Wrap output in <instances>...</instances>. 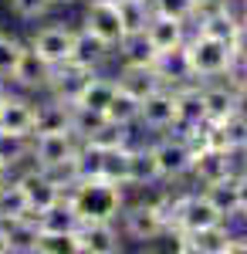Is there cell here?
I'll use <instances>...</instances> for the list:
<instances>
[{
    "instance_id": "d6a6232c",
    "label": "cell",
    "mask_w": 247,
    "mask_h": 254,
    "mask_svg": "<svg viewBox=\"0 0 247 254\" xmlns=\"http://www.w3.org/2000/svg\"><path fill=\"white\" fill-rule=\"evenodd\" d=\"M119 17L125 24V34L129 31H146V24L152 17L149 0H119Z\"/></svg>"
},
{
    "instance_id": "d590c367",
    "label": "cell",
    "mask_w": 247,
    "mask_h": 254,
    "mask_svg": "<svg viewBox=\"0 0 247 254\" xmlns=\"http://www.w3.org/2000/svg\"><path fill=\"white\" fill-rule=\"evenodd\" d=\"M7 7L17 20H44L51 10V0H7Z\"/></svg>"
},
{
    "instance_id": "7402d4cb",
    "label": "cell",
    "mask_w": 247,
    "mask_h": 254,
    "mask_svg": "<svg viewBox=\"0 0 247 254\" xmlns=\"http://www.w3.org/2000/svg\"><path fill=\"white\" fill-rule=\"evenodd\" d=\"M115 51L109 48V44H102V41L95 38V34H88L85 27H78L75 34V48H71V58L75 64H81V68H88V71H102V64L112 58Z\"/></svg>"
},
{
    "instance_id": "484cf974",
    "label": "cell",
    "mask_w": 247,
    "mask_h": 254,
    "mask_svg": "<svg viewBox=\"0 0 247 254\" xmlns=\"http://www.w3.org/2000/svg\"><path fill=\"white\" fill-rule=\"evenodd\" d=\"M200 190H203V193L213 200V207L224 214V220H234V217H241V210H237V173L220 176V180H213V183L200 187Z\"/></svg>"
},
{
    "instance_id": "cb8c5ba5",
    "label": "cell",
    "mask_w": 247,
    "mask_h": 254,
    "mask_svg": "<svg viewBox=\"0 0 247 254\" xmlns=\"http://www.w3.org/2000/svg\"><path fill=\"white\" fill-rule=\"evenodd\" d=\"M156 183H163V176H159V166H156V153H152V142H142V146H135V142H132L129 187H135V190H146V187H156Z\"/></svg>"
},
{
    "instance_id": "d4e9b609",
    "label": "cell",
    "mask_w": 247,
    "mask_h": 254,
    "mask_svg": "<svg viewBox=\"0 0 247 254\" xmlns=\"http://www.w3.org/2000/svg\"><path fill=\"white\" fill-rule=\"evenodd\" d=\"M3 234H7V254H38L41 227H38L34 217L7 220V224H3Z\"/></svg>"
},
{
    "instance_id": "4fadbf2b",
    "label": "cell",
    "mask_w": 247,
    "mask_h": 254,
    "mask_svg": "<svg viewBox=\"0 0 247 254\" xmlns=\"http://www.w3.org/2000/svg\"><path fill=\"white\" fill-rule=\"evenodd\" d=\"M34 119H38V102H31L27 92H7L0 105V132L14 136H34Z\"/></svg>"
},
{
    "instance_id": "4316f807",
    "label": "cell",
    "mask_w": 247,
    "mask_h": 254,
    "mask_svg": "<svg viewBox=\"0 0 247 254\" xmlns=\"http://www.w3.org/2000/svg\"><path fill=\"white\" fill-rule=\"evenodd\" d=\"M20 217H31V203H27V193L14 173L7 183H0V224L20 220Z\"/></svg>"
},
{
    "instance_id": "9a60e30c",
    "label": "cell",
    "mask_w": 247,
    "mask_h": 254,
    "mask_svg": "<svg viewBox=\"0 0 247 254\" xmlns=\"http://www.w3.org/2000/svg\"><path fill=\"white\" fill-rule=\"evenodd\" d=\"M207 122V109H203V88L200 81H186L176 88V132H196Z\"/></svg>"
},
{
    "instance_id": "4dcf8cb0",
    "label": "cell",
    "mask_w": 247,
    "mask_h": 254,
    "mask_svg": "<svg viewBox=\"0 0 247 254\" xmlns=\"http://www.w3.org/2000/svg\"><path fill=\"white\" fill-rule=\"evenodd\" d=\"M105 119H109L112 126L135 129V122H139V98L119 88V92H115V98L109 102V109H105Z\"/></svg>"
},
{
    "instance_id": "7a4b0ae2",
    "label": "cell",
    "mask_w": 247,
    "mask_h": 254,
    "mask_svg": "<svg viewBox=\"0 0 247 254\" xmlns=\"http://www.w3.org/2000/svg\"><path fill=\"white\" fill-rule=\"evenodd\" d=\"M78 146H81V139H78L71 129L38 132V136H31V166L48 170V173L58 176V180L64 183V190H68V187L75 183L71 163H75Z\"/></svg>"
},
{
    "instance_id": "8d00e7d4",
    "label": "cell",
    "mask_w": 247,
    "mask_h": 254,
    "mask_svg": "<svg viewBox=\"0 0 247 254\" xmlns=\"http://www.w3.org/2000/svg\"><path fill=\"white\" fill-rule=\"evenodd\" d=\"M234 71H247V17L241 20L234 38Z\"/></svg>"
},
{
    "instance_id": "74e56055",
    "label": "cell",
    "mask_w": 247,
    "mask_h": 254,
    "mask_svg": "<svg viewBox=\"0 0 247 254\" xmlns=\"http://www.w3.org/2000/svg\"><path fill=\"white\" fill-rule=\"evenodd\" d=\"M237 210H241V217L247 214V170L237 173Z\"/></svg>"
},
{
    "instance_id": "603a6c76",
    "label": "cell",
    "mask_w": 247,
    "mask_h": 254,
    "mask_svg": "<svg viewBox=\"0 0 247 254\" xmlns=\"http://www.w3.org/2000/svg\"><path fill=\"white\" fill-rule=\"evenodd\" d=\"M115 92H119V81H115V75L92 71L75 105H81V109H92V112H102V116H105V109H109V102L115 98Z\"/></svg>"
},
{
    "instance_id": "e575fe53",
    "label": "cell",
    "mask_w": 247,
    "mask_h": 254,
    "mask_svg": "<svg viewBox=\"0 0 247 254\" xmlns=\"http://www.w3.org/2000/svg\"><path fill=\"white\" fill-rule=\"evenodd\" d=\"M38 254H81L78 231L75 234H41L38 237Z\"/></svg>"
},
{
    "instance_id": "7c38bea8",
    "label": "cell",
    "mask_w": 247,
    "mask_h": 254,
    "mask_svg": "<svg viewBox=\"0 0 247 254\" xmlns=\"http://www.w3.org/2000/svg\"><path fill=\"white\" fill-rule=\"evenodd\" d=\"M122 227L119 220H81L78 244L81 254H119L122 251Z\"/></svg>"
},
{
    "instance_id": "836d02e7",
    "label": "cell",
    "mask_w": 247,
    "mask_h": 254,
    "mask_svg": "<svg viewBox=\"0 0 247 254\" xmlns=\"http://www.w3.org/2000/svg\"><path fill=\"white\" fill-rule=\"evenodd\" d=\"M149 7L159 17H176L186 24H193V17H196V0H149Z\"/></svg>"
},
{
    "instance_id": "6da1fadb",
    "label": "cell",
    "mask_w": 247,
    "mask_h": 254,
    "mask_svg": "<svg viewBox=\"0 0 247 254\" xmlns=\"http://www.w3.org/2000/svg\"><path fill=\"white\" fill-rule=\"evenodd\" d=\"M68 200L81 220H119V210L125 203V187L109 176H85L75 180L68 190Z\"/></svg>"
},
{
    "instance_id": "8fae6325",
    "label": "cell",
    "mask_w": 247,
    "mask_h": 254,
    "mask_svg": "<svg viewBox=\"0 0 247 254\" xmlns=\"http://www.w3.org/2000/svg\"><path fill=\"white\" fill-rule=\"evenodd\" d=\"M20 187H24V193H27V203H31V217H38L41 210H48L55 200L64 196V183L51 176L48 170H38V166H31L27 163V170H20L17 173Z\"/></svg>"
},
{
    "instance_id": "3957f363",
    "label": "cell",
    "mask_w": 247,
    "mask_h": 254,
    "mask_svg": "<svg viewBox=\"0 0 247 254\" xmlns=\"http://www.w3.org/2000/svg\"><path fill=\"white\" fill-rule=\"evenodd\" d=\"M119 227H122V237L125 241L149 244V241H159V237L170 234V217L163 210L159 196L156 200H135V203H122Z\"/></svg>"
},
{
    "instance_id": "ac0fdd59",
    "label": "cell",
    "mask_w": 247,
    "mask_h": 254,
    "mask_svg": "<svg viewBox=\"0 0 247 254\" xmlns=\"http://www.w3.org/2000/svg\"><path fill=\"white\" fill-rule=\"evenodd\" d=\"M152 71L159 75L163 85H170V88H180V85H186V81H196L193 78V68H190L186 44H180V48H173V51H159Z\"/></svg>"
},
{
    "instance_id": "b9f144b4",
    "label": "cell",
    "mask_w": 247,
    "mask_h": 254,
    "mask_svg": "<svg viewBox=\"0 0 247 254\" xmlns=\"http://www.w3.org/2000/svg\"><path fill=\"white\" fill-rule=\"evenodd\" d=\"M71 3H78V0H51V7H71Z\"/></svg>"
},
{
    "instance_id": "f6af8a7d",
    "label": "cell",
    "mask_w": 247,
    "mask_h": 254,
    "mask_svg": "<svg viewBox=\"0 0 247 254\" xmlns=\"http://www.w3.org/2000/svg\"><path fill=\"white\" fill-rule=\"evenodd\" d=\"M244 10H247V0H244Z\"/></svg>"
},
{
    "instance_id": "ffe728a7",
    "label": "cell",
    "mask_w": 247,
    "mask_h": 254,
    "mask_svg": "<svg viewBox=\"0 0 247 254\" xmlns=\"http://www.w3.org/2000/svg\"><path fill=\"white\" fill-rule=\"evenodd\" d=\"M34 220H38L41 234H75L78 227H81V217H78V210L71 207L68 193L61 196V200H55L48 210H41Z\"/></svg>"
},
{
    "instance_id": "44dd1931",
    "label": "cell",
    "mask_w": 247,
    "mask_h": 254,
    "mask_svg": "<svg viewBox=\"0 0 247 254\" xmlns=\"http://www.w3.org/2000/svg\"><path fill=\"white\" fill-rule=\"evenodd\" d=\"M146 34H149V41L156 44V51H173V48L186 44L190 24H186V20H176V17H159V14H152L149 24H146Z\"/></svg>"
},
{
    "instance_id": "1f68e13d",
    "label": "cell",
    "mask_w": 247,
    "mask_h": 254,
    "mask_svg": "<svg viewBox=\"0 0 247 254\" xmlns=\"http://www.w3.org/2000/svg\"><path fill=\"white\" fill-rule=\"evenodd\" d=\"M24 44H27V41H20V38H14V34H7V31H0V81L10 85L14 68H17L20 55H24Z\"/></svg>"
},
{
    "instance_id": "8992f818",
    "label": "cell",
    "mask_w": 247,
    "mask_h": 254,
    "mask_svg": "<svg viewBox=\"0 0 247 254\" xmlns=\"http://www.w3.org/2000/svg\"><path fill=\"white\" fill-rule=\"evenodd\" d=\"M152 153H156V166H159V176H163V183H173V180H183V176H190V166H193V153H196V146H193V139L186 132H163V136H156L152 142Z\"/></svg>"
},
{
    "instance_id": "5bb4252c",
    "label": "cell",
    "mask_w": 247,
    "mask_h": 254,
    "mask_svg": "<svg viewBox=\"0 0 247 254\" xmlns=\"http://www.w3.org/2000/svg\"><path fill=\"white\" fill-rule=\"evenodd\" d=\"M88 68H81L75 61H61L51 68V78H48V95L58 98V102H64V105H75L78 95H81V88H85V81H88Z\"/></svg>"
},
{
    "instance_id": "5b68a950",
    "label": "cell",
    "mask_w": 247,
    "mask_h": 254,
    "mask_svg": "<svg viewBox=\"0 0 247 254\" xmlns=\"http://www.w3.org/2000/svg\"><path fill=\"white\" fill-rule=\"evenodd\" d=\"M224 224V214L213 207L203 190H186V193L173 196L170 207V234L180 231V234H196V231H207V227H217Z\"/></svg>"
},
{
    "instance_id": "277c9868",
    "label": "cell",
    "mask_w": 247,
    "mask_h": 254,
    "mask_svg": "<svg viewBox=\"0 0 247 254\" xmlns=\"http://www.w3.org/2000/svg\"><path fill=\"white\" fill-rule=\"evenodd\" d=\"M186 55H190V68L196 81H213V78H227L234 71V48L227 41H217L210 34L193 31L186 38Z\"/></svg>"
},
{
    "instance_id": "f1b7e54d",
    "label": "cell",
    "mask_w": 247,
    "mask_h": 254,
    "mask_svg": "<svg viewBox=\"0 0 247 254\" xmlns=\"http://www.w3.org/2000/svg\"><path fill=\"white\" fill-rule=\"evenodd\" d=\"M115 81H119L122 92H129V95H135V98H146L152 88L163 85L152 68H122V71L115 75Z\"/></svg>"
},
{
    "instance_id": "30bf717a",
    "label": "cell",
    "mask_w": 247,
    "mask_h": 254,
    "mask_svg": "<svg viewBox=\"0 0 247 254\" xmlns=\"http://www.w3.org/2000/svg\"><path fill=\"white\" fill-rule=\"evenodd\" d=\"M81 27H85L88 34H95L102 44H109V48L115 51V48H119V41L125 38V24H122V17H119V0H115V3L88 0Z\"/></svg>"
},
{
    "instance_id": "60d3db41",
    "label": "cell",
    "mask_w": 247,
    "mask_h": 254,
    "mask_svg": "<svg viewBox=\"0 0 247 254\" xmlns=\"http://www.w3.org/2000/svg\"><path fill=\"white\" fill-rule=\"evenodd\" d=\"M7 92H10V85H7V81H0V105H3V98H7Z\"/></svg>"
},
{
    "instance_id": "ab89813d",
    "label": "cell",
    "mask_w": 247,
    "mask_h": 254,
    "mask_svg": "<svg viewBox=\"0 0 247 254\" xmlns=\"http://www.w3.org/2000/svg\"><path fill=\"white\" fill-rule=\"evenodd\" d=\"M0 254H7V234H3V224H0Z\"/></svg>"
},
{
    "instance_id": "2e32d148",
    "label": "cell",
    "mask_w": 247,
    "mask_h": 254,
    "mask_svg": "<svg viewBox=\"0 0 247 254\" xmlns=\"http://www.w3.org/2000/svg\"><path fill=\"white\" fill-rule=\"evenodd\" d=\"M48 78H51V64L41 58L31 44H24V55H20L17 68H14L10 85L31 95V92H44V88H48Z\"/></svg>"
},
{
    "instance_id": "ba28073f",
    "label": "cell",
    "mask_w": 247,
    "mask_h": 254,
    "mask_svg": "<svg viewBox=\"0 0 247 254\" xmlns=\"http://www.w3.org/2000/svg\"><path fill=\"white\" fill-rule=\"evenodd\" d=\"M75 34H78V27H71V24H64V20H48V24H41L38 31L31 34L27 44L55 68V64H61V61L71 58Z\"/></svg>"
},
{
    "instance_id": "ee69618b",
    "label": "cell",
    "mask_w": 247,
    "mask_h": 254,
    "mask_svg": "<svg viewBox=\"0 0 247 254\" xmlns=\"http://www.w3.org/2000/svg\"><path fill=\"white\" fill-rule=\"evenodd\" d=\"M105 3H115V0H105Z\"/></svg>"
},
{
    "instance_id": "7bdbcfd3",
    "label": "cell",
    "mask_w": 247,
    "mask_h": 254,
    "mask_svg": "<svg viewBox=\"0 0 247 254\" xmlns=\"http://www.w3.org/2000/svg\"><path fill=\"white\" fill-rule=\"evenodd\" d=\"M234 220H241V224H244V227H247V214H244V217H234Z\"/></svg>"
},
{
    "instance_id": "9c48e42d",
    "label": "cell",
    "mask_w": 247,
    "mask_h": 254,
    "mask_svg": "<svg viewBox=\"0 0 247 254\" xmlns=\"http://www.w3.org/2000/svg\"><path fill=\"white\" fill-rule=\"evenodd\" d=\"M203 88V109H207V122H227L230 116L244 112V95L237 88V81L230 78H213L200 81Z\"/></svg>"
},
{
    "instance_id": "e0dca14e",
    "label": "cell",
    "mask_w": 247,
    "mask_h": 254,
    "mask_svg": "<svg viewBox=\"0 0 247 254\" xmlns=\"http://www.w3.org/2000/svg\"><path fill=\"white\" fill-rule=\"evenodd\" d=\"M196 146V142H193ZM234 173V163H230V149H213V146H196V153H193V166H190V176L200 183V187H207L213 180H220V176Z\"/></svg>"
},
{
    "instance_id": "f546056e",
    "label": "cell",
    "mask_w": 247,
    "mask_h": 254,
    "mask_svg": "<svg viewBox=\"0 0 247 254\" xmlns=\"http://www.w3.org/2000/svg\"><path fill=\"white\" fill-rule=\"evenodd\" d=\"M0 163L10 166L17 173L20 166L31 163V136H14V132H0Z\"/></svg>"
},
{
    "instance_id": "d6986e66",
    "label": "cell",
    "mask_w": 247,
    "mask_h": 254,
    "mask_svg": "<svg viewBox=\"0 0 247 254\" xmlns=\"http://www.w3.org/2000/svg\"><path fill=\"white\" fill-rule=\"evenodd\" d=\"M115 55H119V61H122V68H152L159 51H156V44L149 41L146 31H129L125 38L119 41Z\"/></svg>"
},
{
    "instance_id": "52a82bcc",
    "label": "cell",
    "mask_w": 247,
    "mask_h": 254,
    "mask_svg": "<svg viewBox=\"0 0 247 254\" xmlns=\"http://www.w3.org/2000/svg\"><path fill=\"white\" fill-rule=\"evenodd\" d=\"M135 126L142 132H152V136L173 132L176 129V88L159 85L146 98H139V122Z\"/></svg>"
},
{
    "instance_id": "f35d334b",
    "label": "cell",
    "mask_w": 247,
    "mask_h": 254,
    "mask_svg": "<svg viewBox=\"0 0 247 254\" xmlns=\"http://www.w3.org/2000/svg\"><path fill=\"white\" fill-rule=\"evenodd\" d=\"M10 176H14V170H10V166H3V163H0V183H7V180H10Z\"/></svg>"
},
{
    "instance_id": "83f0119b",
    "label": "cell",
    "mask_w": 247,
    "mask_h": 254,
    "mask_svg": "<svg viewBox=\"0 0 247 254\" xmlns=\"http://www.w3.org/2000/svg\"><path fill=\"white\" fill-rule=\"evenodd\" d=\"M68 116H71V105L58 102V98H44L38 102V119H34V136L38 132H55V129H71L68 126Z\"/></svg>"
}]
</instances>
